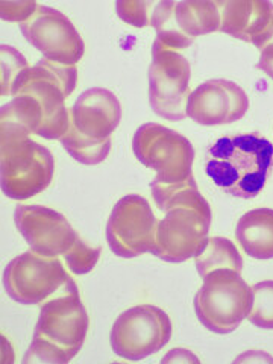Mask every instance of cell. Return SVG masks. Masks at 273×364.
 I'll use <instances>...</instances> for the list:
<instances>
[{
    "label": "cell",
    "instance_id": "obj_1",
    "mask_svg": "<svg viewBox=\"0 0 273 364\" xmlns=\"http://www.w3.org/2000/svg\"><path fill=\"white\" fill-rule=\"evenodd\" d=\"M272 166L273 144L255 134H240L210 147L207 175L230 195L252 199L264 188Z\"/></svg>",
    "mask_w": 273,
    "mask_h": 364
},
{
    "label": "cell",
    "instance_id": "obj_2",
    "mask_svg": "<svg viewBox=\"0 0 273 364\" xmlns=\"http://www.w3.org/2000/svg\"><path fill=\"white\" fill-rule=\"evenodd\" d=\"M2 191L14 200H26L50 186L55 159L48 147L11 124H2Z\"/></svg>",
    "mask_w": 273,
    "mask_h": 364
},
{
    "label": "cell",
    "instance_id": "obj_3",
    "mask_svg": "<svg viewBox=\"0 0 273 364\" xmlns=\"http://www.w3.org/2000/svg\"><path fill=\"white\" fill-rule=\"evenodd\" d=\"M77 81L76 65L58 64L49 60H40L28 67L13 84L11 96L29 95L36 97L44 111L43 139L60 140L70 127V109L65 107V99L70 96Z\"/></svg>",
    "mask_w": 273,
    "mask_h": 364
},
{
    "label": "cell",
    "instance_id": "obj_4",
    "mask_svg": "<svg viewBox=\"0 0 273 364\" xmlns=\"http://www.w3.org/2000/svg\"><path fill=\"white\" fill-rule=\"evenodd\" d=\"M252 304V290L232 269H218L203 278L195 296L199 322L215 334H230L242 325Z\"/></svg>",
    "mask_w": 273,
    "mask_h": 364
},
{
    "label": "cell",
    "instance_id": "obj_5",
    "mask_svg": "<svg viewBox=\"0 0 273 364\" xmlns=\"http://www.w3.org/2000/svg\"><path fill=\"white\" fill-rule=\"evenodd\" d=\"M76 286L58 257L28 250L11 259L4 272V287L13 301L37 305Z\"/></svg>",
    "mask_w": 273,
    "mask_h": 364
},
{
    "label": "cell",
    "instance_id": "obj_6",
    "mask_svg": "<svg viewBox=\"0 0 273 364\" xmlns=\"http://www.w3.org/2000/svg\"><path fill=\"white\" fill-rule=\"evenodd\" d=\"M132 151L136 159L156 172L159 184H175L191 176L195 149L179 132L158 123H144L135 131Z\"/></svg>",
    "mask_w": 273,
    "mask_h": 364
},
{
    "label": "cell",
    "instance_id": "obj_7",
    "mask_svg": "<svg viewBox=\"0 0 273 364\" xmlns=\"http://www.w3.org/2000/svg\"><path fill=\"white\" fill-rule=\"evenodd\" d=\"M172 338L168 314L151 304L123 311L111 329V348L124 360L139 361L161 350Z\"/></svg>",
    "mask_w": 273,
    "mask_h": 364
},
{
    "label": "cell",
    "instance_id": "obj_8",
    "mask_svg": "<svg viewBox=\"0 0 273 364\" xmlns=\"http://www.w3.org/2000/svg\"><path fill=\"white\" fill-rule=\"evenodd\" d=\"M190 79L191 68L186 56L155 40L149 67V104L156 116L172 122L187 117Z\"/></svg>",
    "mask_w": 273,
    "mask_h": 364
},
{
    "label": "cell",
    "instance_id": "obj_9",
    "mask_svg": "<svg viewBox=\"0 0 273 364\" xmlns=\"http://www.w3.org/2000/svg\"><path fill=\"white\" fill-rule=\"evenodd\" d=\"M158 219L149 202L140 195L123 196L112 208L107 225L109 249L122 258L151 252Z\"/></svg>",
    "mask_w": 273,
    "mask_h": 364
},
{
    "label": "cell",
    "instance_id": "obj_10",
    "mask_svg": "<svg viewBox=\"0 0 273 364\" xmlns=\"http://www.w3.org/2000/svg\"><path fill=\"white\" fill-rule=\"evenodd\" d=\"M213 214L195 208L168 210L158 220L155 243L151 252L167 263H184L195 258L208 243Z\"/></svg>",
    "mask_w": 273,
    "mask_h": 364
},
{
    "label": "cell",
    "instance_id": "obj_11",
    "mask_svg": "<svg viewBox=\"0 0 273 364\" xmlns=\"http://www.w3.org/2000/svg\"><path fill=\"white\" fill-rule=\"evenodd\" d=\"M20 31L46 60L65 65H76L82 60L85 44L81 33L58 9L38 5L36 14L21 23Z\"/></svg>",
    "mask_w": 273,
    "mask_h": 364
},
{
    "label": "cell",
    "instance_id": "obj_12",
    "mask_svg": "<svg viewBox=\"0 0 273 364\" xmlns=\"http://www.w3.org/2000/svg\"><path fill=\"white\" fill-rule=\"evenodd\" d=\"M88 325L85 305L77 286H73L43 304L33 336L48 338L76 357L85 341Z\"/></svg>",
    "mask_w": 273,
    "mask_h": 364
},
{
    "label": "cell",
    "instance_id": "obj_13",
    "mask_svg": "<svg viewBox=\"0 0 273 364\" xmlns=\"http://www.w3.org/2000/svg\"><path fill=\"white\" fill-rule=\"evenodd\" d=\"M14 222L31 250L44 257L64 255L77 237L61 213L41 205H18Z\"/></svg>",
    "mask_w": 273,
    "mask_h": 364
},
{
    "label": "cell",
    "instance_id": "obj_14",
    "mask_svg": "<svg viewBox=\"0 0 273 364\" xmlns=\"http://www.w3.org/2000/svg\"><path fill=\"white\" fill-rule=\"evenodd\" d=\"M249 97L235 82L213 79L200 84L188 96L187 117L203 127L232 123L245 117Z\"/></svg>",
    "mask_w": 273,
    "mask_h": 364
},
{
    "label": "cell",
    "instance_id": "obj_15",
    "mask_svg": "<svg viewBox=\"0 0 273 364\" xmlns=\"http://www.w3.org/2000/svg\"><path fill=\"white\" fill-rule=\"evenodd\" d=\"M122 120L120 100L107 88H90L70 108V122L91 140H107Z\"/></svg>",
    "mask_w": 273,
    "mask_h": 364
},
{
    "label": "cell",
    "instance_id": "obj_16",
    "mask_svg": "<svg viewBox=\"0 0 273 364\" xmlns=\"http://www.w3.org/2000/svg\"><path fill=\"white\" fill-rule=\"evenodd\" d=\"M220 11V32L247 43L258 38L273 17V4L266 0H223L215 2Z\"/></svg>",
    "mask_w": 273,
    "mask_h": 364
},
{
    "label": "cell",
    "instance_id": "obj_17",
    "mask_svg": "<svg viewBox=\"0 0 273 364\" xmlns=\"http://www.w3.org/2000/svg\"><path fill=\"white\" fill-rule=\"evenodd\" d=\"M235 237L249 257L273 258V210L257 208L243 214L237 223Z\"/></svg>",
    "mask_w": 273,
    "mask_h": 364
},
{
    "label": "cell",
    "instance_id": "obj_18",
    "mask_svg": "<svg viewBox=\"0 0 273 364\" xmlns=\"http://www.w3.org/2000/svg\"><path fill=\"white\" fill-rule=\"evenodd\" d=\"M175 18L181 32L193 40L220 29V11L215 2H203V0L176 2Z\"/></svg>",
    "mask_w": 273,
    "mask_h": 364
},
{
    "label": "cell",
    "instance_id": "obj_19",
    "mask_svg": "<svg viewBox=\"0 0 273 364\" xmlns=\"http://www.w3.org/2000/svg\"><path fill=\"white\" fill-rule=\"evenodd\" d=\"M151 190L159 211L167 213L168 210L187 207L211 214L210 203L200 195L193 175L182 182H175V184H159V182L152 181Z\"/></svg>",
    "mask_w": 273,
    "mask_h": 364
},
{
    "label": "cell",
    "instance_id": "obj_20",
    "mask_svg": "<svg viewBox=\"0 0 273 364\" xmlns=\"http://www.w3.org/2000/svg\"><path fill=\"white\" fill-rule=\"evenodd\" d=\"M196 270L202 278L218 269H232L242 273L243 258L237 246L223 237H211L208 243L195 257Z\"/></svg>",
    "mask_w": 273,
    "mask_h": 364
},
{
    "label": "cell",
    "instance_id": "obj_21",
    "mask_svg": "<svg viewBox=\"0 0 273 364\" xmlns=\"http://www.w3.org/2000/svg\"><path fill=\"white\" fill-rule=\"evenodd\" d=\"M2 124H11L21 131L41 136L44 129V111L40 102L29 95H17L0 109Z\"/></svg>",
    "mask_w": 273,
    "mask_h": 364
},
{
    "label": "cell",
    "instance_id": "obj_22",
    "mask_svg": "<svg viewBox=\"0 0 273 364\" xmlns=\"http://www.w3.org/2000/svg\"><path fill=\"white\" fill-rule=\"evenodd\" d=\"M67 154L85 166H96L105 161L111 151V139L91 140L70 122L67 132L60 139Z\"/></svg>",
    "mask_w": 273,
    "mask_h": 364
},
{
    "label": "cell",
    "instance_id": "obj_23",
    "mask_svg": "<svg viewBox=\"0 0 273 364\" xmlns=\"http://www.w3.org/2000/svg\"><path fill=\"white\" fill-rule=\"evenodd\" d=\"M175 5L176 2H168V0L156 2L151 16V26L156 31V40L170 50L186 49L195 41L178 28Z\"/></svg>",
    "mask_w": 273,
    "mask_h": 364
},
{
    "label": "cell",
    "instance_id": "obj_24",
    "mask_svg": "<svg viewBox=\"0 0 273 364\" xmlns=\"http://www.w3.org/2000/svg\"><path fill=\"white\" fill-rule=\"evenodd\" d=\"M250 290L252 304L246 318L261 329H273V281L257 282Z\"/></svg>",
    "mask_w": 273,
    "mask_h": 364
},
{
    "label": "cell",
    "instance_id": "obj_25",
    "mask_svg": "<svg viewBox=\"0 0 273 364\" xmlns=\"http://www.w3.org/2000/svg\"><path fill=\"white\" fill-rule=\"evenodd\" d=\"M100 246H90L84 238L77 234L75 243L63 255L65 264L75 275H85L91 272L100 258Z\"/></svg>",
    "mask_w": 273,
    "mask_h": 364
},
{
    "label": "cell",
    "instance_id": "obj_26",
    "mask_svg": "<svg viewBox=\"0 0 273 364\" xmlns=\"http://www.w3.org/2000/svg\"><path fill=\"white\" fill-rule=\"evenodd\" d=\"M75 355L72 352L65 350L53 341L44 338L41 336H33L32 343L26 352L23 364L32 363H55V364H65L72 361Z\"/></svg>",
    "mask_w": 273,
    "mask_h": 364
},
{
    "label": "cell",
    "instance_id": "obj_27",
    "mask_svg": "<svg viewBox=\"0 0 273 364\" xmlns=\"http://www.w3.org/2000/svg\"><path fill=\"white\" fill-rule=\"evenodd\" d=\"M2 55V96H11V88L16 79L29 67L25 56L11 46H0Z\"/></svg>",
    "mask_w": 273,
    "mask_h": 364
},
{
    "label": "cell",
    "instance_id": "obj_28",
    "mask_svg": "<svg viewBox=\"0 0 273 364\" xmlns=\"http://www.w3.org/2000/svg\"><path fill=\"white\" fill-rule=\"evenodd\" d=\"M154 6L155 2H144V0H117L116 2L117 16L135 28L151 25V9H154Z\"/></svg>",
    "mask_w": 273,
    "mask_h": 364
},
{
    "label": "cell",
    "instance_id": "obj_29",
    "mask_svg": "<svg viewBox=\"0 0 273 364\" xmlns=\"http://www.w3.org/2000/svg\"><path fill=\"white\" fill-rule=\"evenodd\" d=\"M252 44L259 50V61L257 67L273 79V17L264 32L255 38Z\"/></svg>",
    "mask_w": 273,
    "mask_h": 364
},
{
    "label": "cell",
    "instance_id": "obj_30",
    "mask_svg": "<svg viewBox=\"0 0 273 364\" xmlns=\"http://www.w3.org/2000/svg\"><path fill=\"white\" fill-rule=\"evenodd\" d=\"M37 6L38 4L32 2V0L29 2H2L0 4V16H2V20L21 25L36 14Z\"/></svg>",
    "mask_w": 273,
    "mask_h": 364
},
{
    "label": "cell",
    "instance_id": "obj_31",
    "mask_svg": "<svg viewBox=\"0 0 273 364\" xmlns=\"http://www.w3.org/2000/svg\"><path fill=\"white\" fill-rule=\"evenodd\" d=\"M188 361L199 363V358L186 349H172L163 358V363H188Z\"/></svg>",
    "mask_w": 273,
    "mask_h": 364
},
{
    "label": "cell",
    "instance_id": "obj_32",
    "mask_svg": "<svg viewBox=\"0 0 273 364\" xmlns=\"http://www.w3.org/2000/svg\"><path fill=\"white\" fill-rule=\"evenodd\" d=\"M270 361V363H273V358H270L269 355H266V354H261V352H257V350H252V352H247V354H245V355H242L240 358H237L235 360V363L237 361Z\"/></svg>",
    "mask_w": 273,
    "mask_h": 364
}]
</instances>
